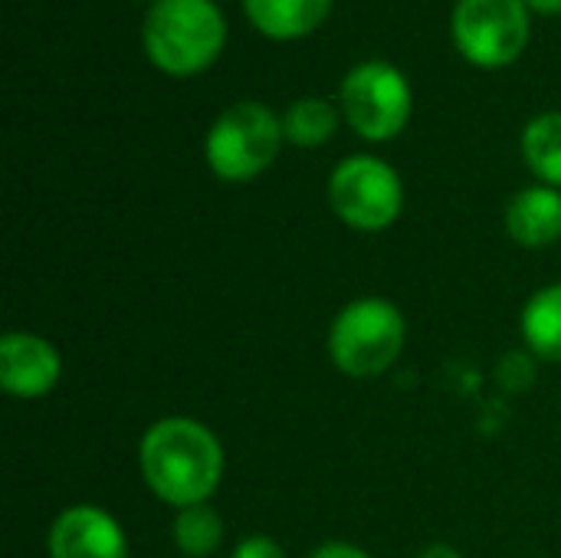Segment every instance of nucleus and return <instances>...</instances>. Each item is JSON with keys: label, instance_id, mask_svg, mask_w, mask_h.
Returning a JSON list of instances; mask_svg holds the SVG:
<instances>
[{"label": "nucleus", "instance_id": "1", "mask_svg": "<svg viewBox=\"0 0 561 558\" xmlns=\"http://www.w3.org/2000/svg\"><path fill=\"white\" fill-rule=\"evenodd\" d=\"M138 467L148 490L174 506L210 503L224 477V447L217 434L194 418H161L138 444Z\"/></svg>", "mask_w": 561, "mask_h": 558}, {"label": "nucleus", "instance_id": "2", "mask_svg": "<svg viewBox=\"0 0 561 558\" xmlns=\"http://www.w3.org/2000/svg\"><path fill=\"white\" fill-rule=\"evenodd\" d=\"M227 43V23L214 0H154L145 16V53L168 76L204 72Z\"/></svg>", "mask_w": 561, "mask_h": 558}, {"label": "nucleus", "instance_id": "3", "mask_svg": "<svg viewBox=\"0 0 561 558\" xmlns=\"http://www.w3.org/2000/svg\"><path fill=\"white\" fill-rule=\"evenodd\" d=\"M404 312L381 296H362L339 309L329 326V358L348 378H378L404 352Z\"/></svg>", "mask_w": 561, "mask_h": 558}, {"label": "nucleus", "instance_id": "4", "mask_svg": "<svg viewBox=\"0 0 561 558\" xmlns=\"http://www.w3.org/2000/svg\"><path fill=\"white\" fill-rule=\"evenodd\" d=\"M286 135L283 118L263 102H237L217 115L204 138L207 168L230 184L260 178L279 155Z\"/></svg>", "mask_w": 561, "mask_h": 558}, {"label": "nucleus", "instance_id": "5", "mask_svg": "<svg viewBox=\"0 0 561 558\" xmlns=\"http://www.w3.org/2000/svg\"><path fill=\"white\" fill-rule=\"evenodd\" d=\"M329 204L345 227L381 234L401 217L404 187L388 161L375 155H352L329 178Z\"/></svg>", "mask_w": 561, "mask_h": 558}, {"label": "nucleus", "instance_id": "6", "mask_svg": "<svg viewBox=\"0 0 561 558\" xmlns=\"http://www.w3.org/2000/svg\"><path fill=\"white\" fill-rule=\"evenodd\" d=\"M342 115L365 141H388L411 118V86L391 62L368 59L342 79Z\"/></svg>", "mask_w": 561, "mask_h": 558}, {"label": "nucleus", "instance_id": "7", "mask_svg": "<svg viewBox=\"0 0 561 558\" xmlns=\"http://www.w3.org/2000/svg\"><path fill=\"white\" fill-rule=\"evenodd\" d=\"M454 43L467 62L500 69L523 56L529 43L526 0H460L454 10Z\"/></svg>", "mask_w": 561, "mask_h": 558}, {"label": "nucleus", "instance_id": "8", "mask_svg": "<svg viewBox=\"0 0 561 558\" xmlns=\"http://www.w3.org/2000/svg\"><path fill=\"white\" fill-rule=\"evenodd\" d=\"M46 553L49 558H128V539L112 513L76 503L53 520Z\"/></svg>", "mask_w": 561, "mask_h": 558}, {"label": "nucleus", "instance_id": "9", "mask_svg": "<svg viewBox=\"0 0 561 558\" xmlns=\"http://www.w3.org/2000/svg\"><path fill=\"white\" fill-rule=\"evenodd\" d=\"M62 358L56 345L36 332H7L0 339V388L10 398H43L59 385Z\"/></svg>", "mask_w": 561, "mask_h": 558}, {"label": "nucleus", "instance_id": "10", "mask_svg": "<svg viewBox=\"0 0 561 558\" xmlns=\"http://www.w3.org/2000/svg\"><path fill=\"white\" fill-rule=\"evenodd\" d=\"M506 230L526 250H546L561 240V191L549 184L523 187L506 204Z\"/></svg>", "mask_w": 561, "mask_h": 558}, {"label": "nucleus", "instance_id": "11", "mask_svg": "<svg viewBox=\"0 0 561 558\" xmlns=\"http://www.w3.org/2000/svg\"><path fill=\"white\" fill-rule=\"evenodd\" d=\"M250 23L270 39H299L319 30L332 0H243Z\"/></svg>", "mask_w": 561, "mask_h": 558}, {"label": "nucleus", "instance_id": "12", "mask_svg": "<svg viewBox=\"0 0 561 558\" xmlns=\"http://www.w3.org/2000/svg\"><path fill=\"white\" fill-rule=\"evenodd\" d=\"M523 339L533 355L561 362V283L542 286L529 296L519 319Z\"/></svg>", "mask_w": 561, "mask_h": 558}, {"label": "nucleus", "instance_id": "13", "mask_svg": "<svg viewBox=\"0 0 561 558\" xmlns=\"http://www.w3.org/2000/svg\"><path fill=\"white\" fill-rule=\"evenodd\" d=\"M523 158L542 184L561 187V112H542L526 125Z\"/></svg>", "mask_w": 561, "mask_h": 558}, {"label": "nucleus", "instance_id": "14", "mask_svg": "<svg viewBox=\"0 0 561 558\" xmlns=\"http://www.w3.org/2000/svg\"><path fill=\"white\" fill-rule=\"evenodd\" d=\"M171 539H174V549L184 558L214 556L224 543V520L210 503L184 506L174 516Z\"/></svg>", "mask_w": 561, "mask_h": 558}, {"label": "nucleus", "instance_id": "15", "mask_svg": "<svg viewBox=\"0 0 561 558\" xmlns=\"http://www.w3.org/2000/svg\"><path fill=\"white\" fill-rule=\"evenodd\" d=\"M335 128H339V109L316 95L296 99L283 115V135L296 148H319L335 135Z\"/></svg>", "mask_w": 561, "mask_h": 558}, {"label": "nucleus", "instance_id": "16", "mask_svg": "<svg viewBox=\"0 0 561 558\" xmlns=\"http://www.w3.org/2000/svg\"><path fill=\"white\" fill-rule=\"evenodd\" d=\"M230 558H286V553L270 536H247V539L237 543V549H233Z\"/></svg>", "mask_w": 561, "mask_h": 558}, {"label": "nucleus", "instance_id": "17", "mask_svg": "<svg viewBox=\"0 0 561 558\" xmlns=\"http://www.w3.org/2000/svg\"><path fill=\"white\" fill-rule=\"evenodd\" d=\"M309 558H375V556H368L365 549H358V546H352V543H325V546H319V549H316Z\"/></svg>", "mask_w": 561, "mask_h": 558}, {"label": "nucleus", "instance_id": "18", "mask_svg": "<svg viewBox=\"0 0 561 558\" xmlns=\"http://www.w3.org/2000/svg\"><path fill=\"white\" fill-rule=\"evenodd\" d=\"M417 558H463L454 546H444V543H437V546H427L424 553Z\"/></svg>", "mask_w": 561, "mask_h": 558}, {"label": "nucleus", "instance_id": "19", "mask_svg": "<svg viewBox=\"0 0 561 558\" xmlns=\"http://www.w3.org/2000/svg\"><path fill=\"white\" fill-rule=\"evenodd\" d=\"M536 13H546V16H559L561 0H526Z\"/></svg>", "mask_w": 561, "mask_h": 558}]
</instances>
